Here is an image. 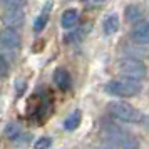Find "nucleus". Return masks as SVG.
Here are the masks:
<instances>
[{"instance_id": "nucleus-4", "label": "nucleus", "mask_w": 149, "mask_h": 149, "mask_svg": "<svg viewBox=\"0 0 149 149\" xmlns=\"http://www.w3.org/2000/svg\"><path fill=\"white\" fill-rule=\"evenodd\" d=\"M20 44H22V39L17 29H10V27H5L0 34V49H2V54L10 57V59H15V55L20 49Z\"/></svg>"}, {"instance_id": "nucleus-1", "label": "nucleus", "mask_w": 149, "mask_h": 149, "mask_svg": "<svg viewBox=\"0 0 149 149\" xmlns=\"http://www.w3.org/2000/svg\"><path fill=\"white\" fill-rule=\"evenodd\" d=\"M101 139L106 146L112 148H137L139 142L127 129L121 127L116 122H102L101 126Z\"/></svg>"}, {"instance_id": "nucleus-8", "label": "nucleus", "mask_w": 149, "mask_h": 149, "mask_svg": "<svg viewBox=\"0 0 149 149\" xmlns=\"http://www.w3.org/2000/svg\"><path fill=\"white\" fill-rule=\"evenodd\" d=\"M3 134H5V137H7L8 141H14V142H25L30 139V134H25L24 132V129L17 124V122H10V124H7L5 126V129H3Z\"/></svg>"}, {"instance_id": "nucleus-6", "label": "nucleus", "mask_w": 149, "mask_h": 149, "mask_svg": "<svg viewBox=\"0 0 149 149\" xmlns=\"http://www.w3.org/2000/svg\"><path fill=\"white\" fill-rule=\"evenodd\" d=\"M2 22H3L5 27L20 29L24 25V22H25V14H24L22 8H5Z\"/></svg>"}, {"instance_id": "nucleus-17", "label": "nucleus", "mask_w": 149, "mask_h": 149, "mask_svg": "<svg viewBox=\"0 0 149 149\" xmlns=\"http://www.w3.org/2000/svg\"><path fill=\"white\" fill-rule=\"evenodd\" d=\"M50 146H52V141H50V137H47V136L40 137V139L34 144L35 149H45V148H50Z\"/></svg>"}, {"instance_id": "nucleus-13", "label": "nucleus", "mask_w": 149, "mask_h": 149, "mask_svg": "<svg viewBox=\"0 0 149 149\" xmlns=\"http://www.w3.org/2000/svg\"><path fill=\"white\" fill-rule=\"evenodd\" d=\"M124 17H126V20L127 22H139L142 17V10L137 5H129V7H126V10H124Z\"/></svg>"}, {"instance_id": "nucleus-16", "label": "nucleus", "mask_w": 149, "mask_h": 149, "mask_svg": "<svg viewBox=\"0 0 149 149\" xmlns=\"http://www.w3.org/2000/svg\"><path fill=\"white\" fill-rule=\"evenodd\" d=\"M8 57L7 55H0V75H2V79H5L8 75Z\"/></svg>"}, {"instance_id": "nucleus-5", "label": "nucleus", "mask_w": 149, "mask_h": 149, "mask_svg": "<svg viewBox=\"0 0 149 149\" xmlns=\"http://www.w3.org/2000/svg\"><path fill=\"white\" fill-rule=\"evenodd\" d=\"M119 67V74L122 77H129V79H142L146 75V64L136 57H127V59H122L117 64Z\"/></svg>"}, {"instance_id": "nucleus-10", "label": "nucleus", "mask_w": 149, "mask_h": 149, "mask_svg": "<svg viewBox=\"0 0 149 149\" xmlns=\"http://www.w3.org/2000/svg\"><path fill=\"white\" fill-rule=\"evenodd\" d=\"M79 22V12L75 10V8H67V10H64V14H62V19H61V24L64 29H72Z\"/></svg>"}, {"instance_id": "nucleus-9", "label": "nucleus", "mask_w": 149, "mask_h": 149, "mask_svg": "<svg viewBox=\"0 0 149 149\" xmlns=\"http://www.w3.org/2000/svg\"><path fill=\"white\" fill-rule=\"evenodd\" d=\"M54 82L61 91H67L70 87L72 79H70V74H69L65 69L59 67V69H55V72H54Z\"/></svg>"}, {"instance_id": "nucleus-2", "label": "nucleus", "mask_w": 149, "mask_h": 149, "mask_svg": "<svg viewBox=\"0 0 149 149\" xmlns=\"http://www.w3.org/2000/svg\"><path fill=\"white\" fill-rule=\"evenodd\" d=\"M107 112L116 121L121 122H142L144 121V116H142L141 111H137L134 106H131L129 102L124 101H112L107 104Z\"/></svg>"}, {"instance_id": "nucleus-14", "label": "nucleus", "mask_w": 149, "mask_h": 149, "mask_svg": "<svg viewBox=\"0 0 149 149\" xmlns=\"http://www.w3.org/2000/svg\"><path fill=\"white\" fill-rule=\"evenodd\" d=\"M49 10H50V3H47V5L44 7V10L39 14V17L35 19V22H34L35 32H40L42 29L45 27V24H47V20H49Z\"/></svg>"}, {"instance_id": "nucleus-3", "label": "nucleus", "mask_w": 149, "mask_h": 149, "mask_svg": "<svg viewBox=\"0 0 149 149\" xmlns=\"http://www.w3.org/2000/svg\"><path fill=\"white\" fill-rule=\"evenodd\" d=\"M142 86L137 79H129V77H121L114 79L106 84V92L116 97H134L141 92Z\"/></svg>"}, {"instance_id": "nucleus-11", "label": "nucleus", "mask_w": 149, "mask_h": 149, "mask_svg": "<svg viewBox=\"0 0 149 149\" xmlns=\"http://www.w3.org/2000/svg\"><path fill=\"white\" fill-rule=\"evenodd\" d=\"M81 124V111H72L70 114L65 117V121H64V129H67V131H74L77 126Z\"/></svg>"}, {"instance_id": "nucleus-12", "label": "nucleus", "mask_w": 149, "mask_h": 149, "mask_svg": "<svg viewBox=\"0 0 149 149\" xmlns=\"http://www.w3.org/2000/svg\"><path fill=\"white\" fill-rule=\"evenodd\" d=\"M102 29H104V32L107 35L117 32V29H119V17L117 15H109L107 19L104 20V24H102Z\"/></svg>"}, {"instance_id": "nucleus-18", "label": "nucleus", "mask_w": 149, "mask_h": 149, "mask_svg": "<svg viewBox=\"0 0 149 149\" xmlns=\"http://www.w3.org/2000/svg\"><path fill=\"white\" fill-rule=\"evenodd\" d=\"M142 122H144V126H146V129L149 131V116H148V117H144V121H142Z\"/></svg>"}, {"instance_id": "nucleus-15", "label": "nucleus", "mask_w": 149, "mask_h": 149, "mask_svg": "<svg viewBox=\"0 0 149 149\" xmlns=\"http://www.w3.org/2000/svg\"><path fill=\"white\" fill-rule=\"evenodd\" d=\"M3 8H24L27 0H0Z\"/></svg>"}, {"instance_id": "nucleus-7", "label": "nucleus", "mask_w": 149, "mask_h": 149, "mask_svg": "<svg viewBox=\"0 0 149 149\" xmlns=\"http://www.w3.org/2000/svg\"><path fill=\"white\" fill-rule=\"evenodd\" d=\"M131 40L137 45L149 44V20H142L131 30Z\"/></svg>"}]
</instances>
